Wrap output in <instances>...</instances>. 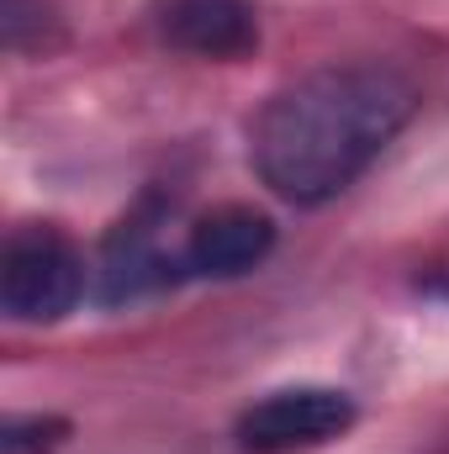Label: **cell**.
<instances>
[{
    "label": "cell",
    "instance_id": "obj_1",
    "mask_svg": "<svg viewBox=\"0 0 449 454\" xmlns=\"http://www.w3.org/2000/svg\"><path fill=\"white\" fill-rule=\"evenodd\" d=\"M413 106V85L386 64L312 69L259 106L248 127V159L280 201L323 207L381 159Z\"/></svg>",
    "mask_w": 449,
    "mask_h": 454
},
{
    "label": "cell",
    "instance_id": "obj_2",
    "mask_svg": "<svg viewBox=\"0 0 449 454\" xmlns=\"http://www.w3.org/2000/svg\"><path fill=\"white\" fill-rule=\"evenodd\" d=\"M85 296V254L59 227H16L0 248V307L11 323H59Z\"/></svg>",
    "mask_w": 449,
    "mask_h": 454
},
{
    "label": "cell",
    "instance_id": "obj_6",
    "mask_svg": "<svg viewBox=\"0 0 449 454\" xmlns=\"http://www.w3.org/2000/svg\"><path fill=\"white\" fill-rule=\"evenodd\" d=\"M180 275V259L164 254L159 243V212H132L127 223H116V232L101 248V301H127L143 296L154 286H169Z\"/></svg>",
    "mask_w": 449,
    "mask_h": 454
},
{
    "label": "cell",
    "instance_id": "obj_4",
    "mask_svg": "<svg viewBox=\"0 0 449 454\" xmlns=\"http://www.w3.org/2000/svg\"><path fill=\"white\" fill-rule=\"evenodd\" d=\"M275 248V223L254 207H217L196 217L185 243H180V275L201 280H238L259 270Z\"/></svg>",
    "mask_w": 449,
    "mask_h": 454
},
{
    "label": "cell",
    "instance_id": "obj_3",
    "mask_svg": "<svg viewBox=\"0 0 449 454\" xmlns=\"http://www.w3.org/2000/svg\"><path fill=\"white\" fill-rule=\"evenodd\" d=\"M354 396L334 386H286L238 412V454H302L323 450L354 428Z\"/></svg>",
    "mask_w": 449,
    "mask_h": 454
},
{
    "label": "cell",
    "instance_id": "obj_7",
    "mask_svg": "<svg viewBox=\"0 0 449 454\" xmlns=\"http://www.w3.org/2000/svg\"><path fill=\"white\" fill-rule=\"evenodd\" d=\"M69 423L64 418H11L0 428V450L5 454H53L64 444Z\"/></svg>",
    "mask_w": 449,
    "mask_h": 454
},
{
    "label": "cell",
    "instance_id": "obj_5",
    "mask_svg": "<svg viewBox=\"0 0 449 454\" xmlns=\"http://www.w3.org/2000/svg\"><path fill=\"white\" fill-rule=\"evenodd\" d=\"M164 43L196 59H248L259 48V16L248 0H169L164 11Z\"/></svg>",
    "mask_w": 449,
    "mask_h": 454
}]
</instances>
